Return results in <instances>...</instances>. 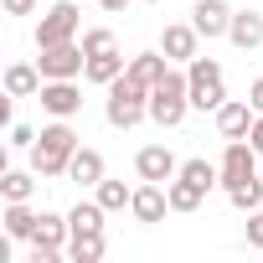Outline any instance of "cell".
<instances>
[{
    "label": "cell",
    "mask_w": 263,
    "mask_h": 263,
    "mask_svg": "<svg viewBox=\"0 0 263 263\" xmlns=\"http://www.w3.org/2000/svg\"><path fill=\"white\" fill-rule=\"evenodd\" d=\"M217 165H222V191H232V186H242V181L258 176V150L248 140H227V150H222Z\"/></svg>",
    "instance_id": "cell-8"
},
{
    "label": "cell",
    "mask_w": 263,
    "mask_h": 263,
    "mask_svg": "<svg viewBox=\"0 0 263 263\" xmlns=\"http://www.w3.org/2000/svg\"><path fill=\"white\" fill-rule=\"evenodd\" d=\"M186 114H191V83H186V72L171 67V72L150 88V119H155L160 129H176Z\"/></svg>",
    "instance_id": "cell-3"
},
{
    "label": "cell",
    "mask_w": 263,
    "mask_h": 263,
    "mask_svg": "<svg viewBox=\"0 0 263 263\" xmlns=\"http://www.w3.org/2000/svg\"><path fill=\"white\" fill-rule=\"evenodd\" d=\"M103 119L114 124V129H135L140 119H150V88L145 83H135V78H114L108 83V98H103Z\"/></svg>",
    "instance_id": "cell-2"
},
{
    "label": "cell",
    "mask_w": 263,
    "mask_h": 263,
    "mask_svg": "<svg viewBox=\"0 0 263 263\" xmlns=\"http://www.w3.org/2000/svg\"><path fill=\"white\" fill-rule=\"evenodd\" d=\"M42 83H47V78H42L36 62H11V67H6V98H36Z\"/></svg>",
    "instance_id": "cell-17"
},
{
    "label": "cell",
    "mask_w": 263,
    "mask_h": 263,
    "mask_svg": "<svg viewBox=\"0 0 263 263\" xmlns=\"http://www.w3.org/2000/svg\"><path fill=\"white\" fill-rule=\"evenodd\" d=\"M227 42H232L237 52H258V47H263V16H258V11H232Z\"/></svg>",
    "instance_id": "cell-16"
},
{
    "label": "cell",
    "mask_w": 263,
    "mask_h": 263,
    "mask_svg": "<svg viewBox=\"0 0 263 263\" xmlns=\"http://www.w3.org/2000/svg\"><path fill=\"white\" fill-rule=\"evenodd\" d=\"M242 237H248V248H258V253H263V212H253V217H248Z\"/></svg>",
    "instance_id": "cell-29"
},
{
    "label": "cell",
    "mask_w": 263,
    "mask_h": 263,
    "mask_svg": "<svg viewBox=\"0 0 263 263\" xmlns=\"http://www.w3.org/2000/svg\"><path fill=\"white\" fill-rule=\"evenodd\" d=\"M36 98H42V108H47L52 119H72V114L83 108V88H78V78H47Z\"/></svg>",
    "instance_id": "cell-9"
},
{
    "label": "cell",
    "mask_w": 263,
    "mask_h": 263,
    "mask_svg": "<svg viewBox=\"0 0 263 263\" xmlns=\"http://www.w3.org/2000/svg\"><path fill=\"white\" fill-rule=\"evenodd\" d=\"M67 237H72L67 217L42 212V217H36V232H31V263H57V258H62V248H67Z\"/></svg>",
    "instance_id": "cell-6"
},
{
    "label": "cell",
    "mask_w": 263,
    "mask_h": 263,
    "mask_svg": "<svg viewBox=\"0 0 263 263\" xmlns=\"http://www.w3.org/2000/svg\"><path fill=\"white\" fill-rule=\"evenodd\" d=\"M67 176L78 181V186H98L108 171H103V155L93 150V145H78V155H72V165H67Z\"/></svg>",
    "instance_id": "cell-19"
},
{
    "label": "cell",
    "mask_w": 263,
    "mask_h": 263,
    "mask_svg": "<svg viewBox=\"0 0 263 263\" xmlns=\"http://www.w3.org/2000/svg\"><path fill=\"white\" fill-rule=\"evenodd\" d=\"M11 145H16V150H31V145H36V129H31V124H11Z\"/></svg>",
    "instance_id": "cell-30"
},
{
    "label": "cell",
    "mask_w": 263,
    "mask_h": 263,
    "mask_svg": "<svg viewBox=\"0 0 263 263\" xmlns=\"http://www.w3.org/2000/svg\"><path fill=\"white\" fill-rule=\"evenodd\" d=\"M42 57H36V67H42V78H83V67H88V52H83V42H62V47H36Z\"/></svg>",
    "instance_id": "cell-7"
},
{
    "label": "cell",
    "mask_w": 263,
    "mask_h": 263,
    "mask_svg": "<svg viewBox=\"0 0 263 263\" xmlns=\"http://www.w3.org/2000/svg\"><path fill=\"white\" fill-rule=\"evenodd\" d=\"M248 103L263 114V78H253V88H248Z\"/></svg>",
    "instance_id": "cell-33"
},
{
    "label": "cell",
    "mask_w": 263,
    "mask_h": 263,
    "mask_svg": "<svg viewBox=\"0 0 263 263\" xmlns=\"http://www.w3.org/2000/svg\"><path fill=\"white\" fill-rule=\"evenodd\" d=\"M135 176H140V181H160V186H171V181L181 176V160H176L165 145H145V150L135 155Z\"/></svg>",
    "instance_id": "cell-10"
},
{
    "label": "cell",
    "mask_w": 263,
    "mask_h": 263,
    "mask_svg": "<svg viewBox=\"0 0 263 263\" xmlns=\"http://www.w3.org/2000/svg\"><path fill=\"white\" fill-rule=\"evenodd\" d=\"M227 201H232L237 212H258V206H263V176H253V181L232 186V191H227Z\"/></svg>",
    "instance_id": "cell-27"
},
{
    "label": "cell",
    "mask_w": 263,
    "mask_h": 263,
    "mask_svg": "<svg viewBox=\"0 0 263 263\" xmlns=\"http://www.w3.org/2000/svg\"><path fill=\"white\" fill-rule=\"evenodd\" d=\"M93 196H98V201H103V212H124V206H129V201H135V191H129V186H124V181H108V176H103V181H98V186H93Z\"/></svg>",
    "instance_id": "cell-25"
},
{
    "label": "cell",
    "mask_w": 263,
    "mask_h": 263,
    "mask_svg": "<svg viewBox=\"0 0 263 263\" xmlns=\"http://www.w3.org/2000/svg\"><path fill=\"white\" fill-rule=\"evenodd\" d=\"M129 212H135V222L155 227V222L171 212V191H165L160 181H140V186H135V201H129Z\"/></svg>",
    "instance_id": "cell-11"
},
{
    "label": "cell",
    "mask_w": 263,
    "mask_h": 263,
    "mask_svg": "<svg viewBox=\"0 0 263 263\" xmlns=\"http://www.w3.org/2000/svg\"><path fill=\"white\" fill-rule=\"evenodd\" d=\"M6 237H26L31 242V232H36V212H31V201H6Z\"/></svg>",
    "instance_id": "cell-21"
},
{
    "label": "cell",
    "mask_w": 263,
    "mask_h": 263,
    "mask_svg": "<svg viewBox=\"0 0 263 263\" xmlns=\"http://www.w3.org/2000/svg\"><path fill=\"white\" fill-rule=\"evenodd\" d=\"M150 6H160V0H150Z\"/></svg>",
    "instance_id": "cell-35"
},
{
    "label": "cell",
    "mask_w": 263,
    "mask_h": 263,
    "mask_svg": "<svg viewBox=\"0 0 263 263\" xmlns=\"http://www.w3.org/2000/svg\"><path fill=\"white\" fill-rule=\"evenodd\" d=\"M165 191H171V212H196V206H201V196H206V191H201L196 181H186V176H176Z\"/></svg>",
    "instance_id": "cell-23"
},
{
    "label": "cell",
    "mask_w": 263,
    "mask_h": 263,
    "mask_svg": "<svg viewBox=\"0 0 263 263\" xmlns=\"http://www.w3.org/2000/svg\"><path fill=\"white\" fill-rule=\"evenodd\" d=\"M36 6H42V0H6V11H11V16H31Z\"/></svg>",
    "instance_id": "cell-31"
},
{
    "label": "cell",
    "mask_w": 263,
    "mask_h": 263,
    "mask_svg": "<svg viewBox=\"0 0 263 263\" xmlns=\"http://www.w3.org/2000/svg\"><path fill=\"white\" fill-rule=\"evenodd\" d=\"M186 83H191V108L217 114L227 103V83H222V62L217 57H191L186 62Z\"/></svg>",
    "instance_id": "cell-4"
},
{
    "label": "cell",
    "mask_w": 263,
    "mask_h": 263,
    "mask_svg": "<svg viewBox=\"0 0 263 263\" xmlns=\"http://www.w3.org/2000/svg\"><path fill=\"white\" fill-rule=\"evenodd\" d=\"M103 201L93 196V201H78L72 212H67V227H72V237H83V232H103Z\"/></svg>",
    "instance_id": "cell-20"
},
{
    "label": "cell",
    "mask_w": 263,
    "mask_h": 263,
    "mask_svg": "<svg viewBox=\"0 0 263 263\" xmlns=\"http://www.w3.org/2000/svg\"><path fill=\"white\" fill-rule=\"evenodd\" d=\"M103 248H108V242H103V232L67 237V258H72V263H98V258H103Z\"/></svg>",
    "instance_id": "cell-24"
},
{
    "label": "cell",
    "mask_w": 263,
    "mask_h": 263,
    "mask_svg": "<svg viewBox=\"0 0 263 263\" xmlns=\"http://www.w3.org/2000/svg\"><path fill=\"white\" fill-rule=\"evenodd\" d=\"M165 72H171V57L165 52H135V57H129V78L145 83V88H155Z\"/></svg>",
    "instance_id": "cell-18"
},
{
    "label": "cell",
    "mask_w": 263,
    "mask_h": 263,
    "mask_svg": "<svg viewBox=\"0 0 263 263\" xmlns=\"http://www.w3.org/2000/svg\"><path fill=\"white\" fill-rule=\"evenodd\" d=\"M248 145L263 155V114H258V119H253V129H248Z\"/></svg>",
    "instance_id": "cell-32"
},
{
    "label": "cell",
    "mask_w": 263,
    "mask_h": 263,
    "mask_svg": "<svg viewBox=\"0 0 263 263\" xmlns=\"http://www.w3.org/2000/svg\"><path fill=\"white\" fill-rule=\"evenodd\" d=\"M196 47H201V31H196L191 21H171V26L160 31V52H165L171 62H191V57H201Z\"/></svg>",
    "instance_id": "cell-12"
},
{
    "label": "cell",
    "mask_w": 263,
    "mask_h": 263,
    "mask_svg": "<svg viewBox=\"0 0 263 263\" xmlns=\"http://www.w3.org/2000/svg\"><path fill=\"white\" fill-rule=\"evenodd\" d=\"M83 31V11L72 6V0H57V6L36 21V47H62V42H78Z\"/></svg>",
    "instance_id": "cell-5"
},
{
    "label": "cell",
    "mask_w": 263,
    "mask_h": 263,
    "mask_svg": "<svg viewBox=\"0 0 263 263\" xmlns=\"http://www.w3.org/2000/svg\"><path fill=\"white\" fill-rule=\"evenodd\" d=\"M98 6H103V11H108V16H119V11H124V6H129V0H98Z\"/></svg>",
    "instance_id": "cell-34"
},
{
    "label": "cell",
    "mask_w": 263,
    "mask_h": 263,
    "mask_svg": "<svg viewBox=\"0 0 263 263\" xmlns=\"http://www.w3.org/2000/svg\"><path fill=\"white\" fill-rule=\"evenodd\" d=\"M108 47H119L108 26H93V31H83V52H108Z\"/></svg>",
    "instance_id": "cell-28"
},
{
    "label": "cell",
    "mask_w": 263,
    "mask_h": 263,
    "mask_svg": "<svg viewBox=\"0 0 263 263\" xmlns=\"http://www.w3.org/2000/svg\"><path fill=\"white\" fill-rule=\"evenodd\" d=\"M78 129L67 124V119H52L42 135H36V145H31V171L36 176H47V181H57V176H67V165H72V155H78Z\"/></svg>",
    "instance_id": "cell-1"
},
{
    "label": "cell",
    "mask_w": 263,
    "mask_h": 263,
    "mask_svg": "<svg viewBox=\"0 0 263 263\" xmlns=\"http://www.w3.org/2000/svg\"><path fill=\"white\" fill-rule=\"evenodd\" d=\"M191 26H196L206 42H217V36H227V26H232V6H227V0H196V6H191Z\"/></svg>",
    "instance_id": "cell-13"
},
{
    "label": "cell",
    "mask_w": 263,
    "mask_h": 263,
    "mask_svg": "<svg viewBox=\"0 0 263 263\" xmlns=\"http://www.w3.org/2000/svg\"><path fill=\"white\" fill-rule=\"evenodd\" d=\"M253 119H258V108H253V103H237V98H227V103L217 108V135H222V140H248Z\"/></svg>",
    "instance_id": "cell-14"
},
{
    "label": "cell",
    "mask_w": 263,
    "mask_h": 263,
    "mask_svg": "<svg viewBox=\"0 0 263 263\" xmlns=\"http://www.w3.org/2000/svg\"><path fill=\"white\" fill-rule=\"evenodd\" d=\"M31 191H36V171H6L0 176V196L6 201H31Z\"/></svg>",
    "instance_id": "cell-22"
},
{
    "label": "cell",
    "mask_w": 263,
    "mask_h": 263,
    "mask_svg": "<svg viewBox=\"0 0 263 263\" xmlns=\"http://www.w3.org/2000/svg\"><path fill=\"white\" fill-rule=\"evenodd\" d=\"M181 176H186V181H196L201 191L222 186V165H212V160H201V155H196V160H181Z\"/></svg>",
    "instance_id": "cell-26"
},
{
    "label": "cell",
    "mask_w": 263,
    "mask_h": 263,
    "mask_svg": "<svg viewBox=\"0 0 263 263\" xmlns=\"http://www.w3.org/2000/svg\"><path fill=\"white\" fill-rule=\"evenodd\" d=\"M129 72V57H119V47H108V52H88V67H83V78L88 83H98V88H108L114 78H124Z\"/></svg>",
    "instance_id": "cell-15"
}]
</instances>
